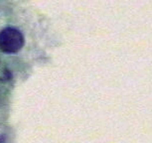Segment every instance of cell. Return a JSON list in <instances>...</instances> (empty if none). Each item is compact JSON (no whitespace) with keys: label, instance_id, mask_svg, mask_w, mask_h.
Returning <instances> with one entry per match:
<instances>
[{"label":"cell","instance_id":"cell-1","mask_svg":"<svg viewBox=\"0 0 152 143\" xmlns=\"http://www.w3.org/2000/svg\"><path fill=\"white\" fill-rule=\"evenodd\" d=\"M24 45V37L18 29L7 27L0 32V49L8 54L17 53Z\"/></svg>","mask_w":152,"mask_h":143},{"label":"cell","instance_id":"cell-2","mask_svg":"<svg viewBox=\"0 0 152 143\" xmlns=\"http://www.w3.org/2000/svg\"><path fill=\"white\" fill-rule=\"evenodd\" d=\"M0 143H5V136L0 135Z\"/></svg>","mask_w":152,"mask_h":143}]
</instances>
